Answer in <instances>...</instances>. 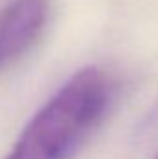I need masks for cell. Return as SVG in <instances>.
<instances>
[{
  "instance_id": "obj_1",
  "label": "cell",
  "mask_w": 158,
  "mask_h": 159,
  "mask_svg": "<svg viewBox=\"0 0 158 159\" xmlns=\"http://www.w3.org/2000/svg\"><path fill=\"white\" fill-rule=\"evenodd\" d=\"M116 98L114 78L99 69L75 72L28 120L4 159H73Z\"/></svg>"
},
{
  "instance_id": "obj_2",
  "label": "cell",
  "mask_w": 158,
  "mask_h": 159,
  "mask_svg": "<svg viewBox=\"0 0 158 159\" xmlns=\"http://www.w3.org/2000/svg\"><path fill=\"white\" fill-rule=\"evenodd\" d=\"M50 0H7L0 7V72L19 63L39 41Z\"/></svg>"
},
{
  "instance_id": "obj_3",
  "label": "cell",
  "mask_w": 158,
  "mask_h": 159,
  "mask_svg": "<svg viewBox=\"0 0 158 159\" xmlns=\"http://www.w3.org/2000/svg\"><path fill=\"white\" fill-rule=\"evenodd\" d=\"M155 126H158V104L149 111V115L145 117V120L141 122V131H147V129H153Z\"/></svg>"
},
{
  "instance_id": "obj_4",
  "label": "cell",
  "mask_w": 158,
  "mask_h": 159,
  "mask_svg": "<svg viewBox=\"0 0 158 159\" xmlns=\"http://www.w3.org/2000/svg\"><path fill=\"white\" fill-rule=\"evenodd\" d=\"M156 159H158V157H156Z\"/></svg>"
}]
</instances>
